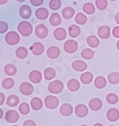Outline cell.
<instances>
[{
    "mask_svg": "<svg viewBox=\"0 0 119 126\" xmlns=\"http://www.w3.org/2000/svg\"><path fill=\"white\" fill-rule=\"evenodd\" d=\"M17 30H18L19 33L23 36H30L33 31L32 26L27 21L19 22V24L17 25Z\"/></svg>",
    "mask_w": 119,
    "mask_h": 126,
    "instance_id": "6da1fadb",
    "label": "cell"
},
{
    "mask_svg": "<svg viewBox=\"0 0 119 126\" xmlns=\"http://www.w3.org/2000/svg\"><path fill=\"white\" fill-rule=\"evenodd\" d=\"M64 88V84L61 81L55 80L50 82V84L48 85V89L51 94H59L63 91Z\"/></svg>",
    "mask_w": 119,
    "mask_h": 126,
    "instance_id": "7a4b0ae2",
    "label": "cell"
},
{
    "mask_svg": "<svg viewBox=\"0 0 119 126\" xmlns=\"http://www.w3.org/2000/svg\"><path fill=\"white\" fill-rule=\"evenodd\" d=\"M45 105L48 109H55L59 104V100L58 98L53 96V95H50V96H47L45 98Z\"/></svg>",
    "mask_w": 119,
    "mask_h": 126,
    "instance_id": "3957f363",
    "label": "cell"
},
{
    "mask_svg": "<svg viewBox=\"0 0 119 126\" xmlns=\"http://www.w3.org/2000/svg\"><path fill=\"white\" fill-rule=\"evenodd\" d=\"M19 41H20V36H19V34L17 32H10L5 35V42L8 45L14 46V45L17 44Z\"/></svg>",
    "mask_w": 119,
    "mask_h": 126,
    "instance_id": "277c9868",
    "label": "cell"
},
{
    "mask_svg": "<svg viewBox=\"0 0 119 126\" xmlns=\"http://www.w3.org/2000/svg\"><path fill=\"white\" fill-rule=\"evenodd\" d=\"M19 90H20L21 94L25 95V96H30V95H31L33 93L34 87L31 85V83H30V82H24L20 84Z\"/></svg>",
    "mask_w": 119,
    "mask_h": 126,
    "instance_id": "5b68a950",
    "label": "cell"
},
{
    "mask_svg": "<svg viewBox=\"0 0 119 126\" xmlns=\"http://www.w3.org/2000/svg\"><path fill=\"white\" fill-rule=\"evenodd\" d=\"M78 48V44L74 40H68L64 44V50L67 53H74Z\"/></svg>",
    "mask_w": 119,
    "mask_h": 126,
    "instance_id": "8992f818",
    "label": "cell"
},
{
    "mask_svg": "<svg viewBox=\"0 0 119 126\" xmlns=\"http://www.w3.org/2000/svg\"><path fill=\"white\" fill-rule=\"evenodd\" d=\"M34 32H35V35L37 36L38 38H46L49 34V30L48 28L45 25H37L35 27V30H34Z\"/></svg>",
    "mask_w": 119,
    "mask_h": 126,
    "instance_id": "52a82bcc",
    "label": "cell"
},
{
    "mask_svg": "<svg viewBox=\"0 0 119 126\" xmlns=\"http://www.w3.org/2000/svg\"><path fill=\"white\" fill-rule=\"evenodd\" d=\"M5 120L9 123H15L19 120V114L15 110H9L5 115Z\"/></svg>",
    "mask_w": 119,
    "mask_h": 126,
    "instance_id": "ba28073f",
    "label": "cell"
},
{
    "mask_svg": "<svg viewBox=\"0 0 119 126\" xmlns=\"http://www.w3.org/2000/svg\"><path fill=\"white\" fill-rule=\"evenodd\" d=\"M97 35L101 39H107L111 35V28L109 26H101L97 30Z\"/></svg>",
    "mask_w": 119,
    "mask_h": 126,
    "instance_id": "9c48e42d",
    "label": "cell"
},
{
    "mask_svg": "<svg viewBox=\"0 0 119 126\" xmlns=\"http://www.w3.org/2000/svg\"><path fill=\"white\" fill-rule=\"evenodd\" d=\"M74 113L78 118H85L88 115L89 109L85 104H78L74 108Z\"/></svg>",
    "mask_w": 119,
    "mask_h": 126,
    "instance_id": "30bf717a",
    "label": "cell"
},
{
    "mask_svg": "<svg viewBox=\"0 0 119 126\" xmlns=\"http://www.w3.org/2000/svg\"><path fill=\"white\" fill-rule=\"evenodd\" d=\"M102 101L100 99H97V98H94L92 99L91 101H89V107L90 109H92L93 111H98L102 108Z\"/></svg>",
    "mask_w": 119,
    "mask_h": 126,
    "instance_id": "8fae6325",
    "label": "cell"
},
{
    "mask_svg": "<svg viewBox=\"0 0 119 126\" xmlns=\"http://www.w3.org/2000/svg\"><path fill=\"white\" fill-rule=\"evenodd\" d=\"M71 66H72V68L75 71H78V72L85 71V70L87 69V67H88L87 63H85V62H83V61H80V60H75V61H73L72 63H71Z\"/></svg>",
    "mask_w": 119,
    "mask_h": 126,
    "instance_id": "7c38bea8",
    "label": "cell"
},
{
    "mask_svg": "<svg viewBox=\"0 0 119 126\" xmlns=\"http://www.w3.org/2000/svg\"><path fill=\"white\" fill-rule=\"evenodd\" d=\"M19 15L21 18L28 19L31 17V9L28 5H23L19 8Z\"/></svg>",
    "mask_w": 119,
    "mask_h": 126,
    "instance_id": "4fadbf2b",
    "label": "cell"
},
{
    "mask_svg": "<svg viewBox=\"0 0 119 126\" xmlns=\"http://www.w3.org/2000/svg\"><path fill=\"white\" fill-rule=\"evenodd\" d=\"M31 51L33 55H36V56L41 55L43 53V51H44V46L41 43H39V42H35L34 44L31 45Z\"/></svg>",
    "mask_w": 119,
    "mask_h": 126,
    "instance_id": "5bb4252c",
    "label": "cell"
},
{
    "mask_svg": "<svg viewBox=\"0 0 119 126\" xmlns=\"http://www.w3.org/2000/svg\"><path fill=\"white\" fill-rule=\"evenodd\" d=\"M29 79L33 83H39L42 80V73L38 70H32L29 74Z\"/></svg>",
    "mask_w": 119,
    "mask_h": 126,
    "instance_id": "9a60e30c",
    "label": "cell"
},
{
    "mask_svg": "<svg viewBox=\"0 0 119 126\" xmlns=\"http://www.w3.org/2000/svg\"><path fill=\"white\" fill-rule=\"evenodd\" d=\"M107 119L110 121H116L119 120V111L116 108H111L106 114Z\"/></svg>",
    "mask_w": 119,
    "mask_h": 126,
    "instance_id": "2e32d148",
    "label": "cell"
},
{
    "mask_svg": "<svg viewBox=\"0 0 119 126\" xmlns=\"http://www.w3.org/2000/svg\"><path fill=\"white\" fill-rule=\"evenodd\" d=\"M73 112V108L70 103H64L60 107V114L64 117H69Z\"/></svg>",
    "mask_w": 119,
    "mask_h": 126,
    "instance_id": "e0dca14e",
    "label": "cell"
},
{
    "mask_svg": "<svg viewBox=\"0 0 119 126\" xmlns=\"http://www.w3.org/2000/svg\"><path fill=\"white\" fill-rule=\"evenodd\" d=\"M53 36L58 41H62L67 37V32L63 28H57L53 32Z\"/></svg>",
    "mask_w": 119,
    "mask_h": 126,
    "instance_id": "ac0fdd59",
    "label": "cell"
},
{
    "mask_svg": "<svg viewBox=\"0 0 119 126\" xmlns=\"http://www.w3.org/2000/svg\"><path fill=\"white\" fill-rule=\"evenodd\" d=\"M59 55H60V49L55 46L50 47L48 48V50H47V56L50 58V59H55Z\"/></svg>",
    "mask_w": 119,
    "mask_h": 126,
    "instance_id": "d6986e66",
    "label": "cell"
},
{
    "mask_svg": "<svg viewBox=\"0 0 119 126\" xmlns=\"http://www.w3.org/2000/svg\"><path fill=\"white\" fill-rule=\"evenodd\" d=\"M35 16L39 20H45L49 17V11L45 8H39L35 11Z\"/></svg>",
    "mask_w": 119,
    "mask_h": 126,
    "instance_id": "ffe728a7",
    "label": "cell"
},
{
    "mask_svg": "<svg viewBox=\"0 0 119 126\" xmlns=\"http://www.w3.org/2000/svg\"><path fill=\"white\" fill-rule=\"evenodd\" d=\"M67 86H68L70 91L75 92V91H77L78 89L80 88V82L76 79H71L68 82V83H67Z\"/></svg>",
    "mask_w": 119,
    "mask_h": 126,
    "instance_id": "44dd1931",
    "label": "cell"
},
{
    "mask_svg": "<svg viewBox=\"0 0 119 126\" xmlns=\"http://www.w3.org/2000/svg\"><path fill=\"white\" fill-rule=\"evenodd\" d=\"M93 80H94V75H93V73H91L89 71L82 73L81 76H80V81H81L82 83H85V84L91 83L93 82Z\"/></svg>",
    "mask_w": 119,
    "mask_h": 126,
    "instance_id": "7402d4cb",
    "label": "cell"
},
{
    "mask_svg": "<svg viewBox=\"0 0 119 126\" xmlns=\"http://www.w3.org/2000/svg\"><path fill=\"white\" fill-rule=\"evenodd\" d=\"M80 32H81V30H80V28H79L78 26L71 25L69 27L68 33H69V35L71 36V37H72V38L78 37L79 34H80Z\"/></svg>",
    "mask_w": 119,
    "mask_h": 126,
    "instance_id": "603a6c76",
    "label": "cell"
},
{
    "mask_svg": "<svg viewBox=\"0 0 119 126\" xmlns=\"http://www.w3.org/2000/svg\"><path fill=\"white\" fill-rule=\"evenodd\" d=\"M31 108L33 109V110H35V111H38V110H40V109H42V106H43V101L41 99H39V98H32L31 101Z\"/></svg>",
    "mask_w": 119,
    "mask_h": 126,
    "instance_id": "cb8c5ba5",
    "label": "cell"
},
{
    "mask_svg": "<svg viewBox=\"0 0 119 126\" xmlns=\"http://www.w3.org/2000/svg\"><path fill=\"white\" fill-rule=\"evenodd\" d=\"M107 80L103 77V76H98L95 78L94 80V86L98 89H102L106 86Z\"/></svg>",
    "mask_w": 119,
    "mask_h": 126,
    "instance_id": "d4e9b609",
    "label": "cell"
},
{
    "mask_svg": "<svg viewBox=\"0 0 119 126\" xmlns=\"http://www.w3.org/2000/svg\"><path fill=\"white\" fill-rule=\"evenodd\" d=\"M50 23L53 27H57L61 24V16L57 13H53L50 16Z\"/></svg>",
    "mask_w": 119,
    "mask_h": 126,
    "instance_id": "484cf974",
    "label": "cell"
},
{
    "mask_svg": "<svg viewBox=\"0 0 119 126\" xmlns=\"http://www.w3.org/2000/svg\"><path fill=\"white\" fill-rule=\"evenodd\" d=\"M19 98L17 96H15V95H11V96H9L8 98H7V101H6V104L8 106H11V107H14V106H16L17 104L19 103Z\"/></svg>",
    "mask_w": 119,
    "mask_h": 126,
    "instance_id": "4316f807",
    "label": "cell"
},
{
    "mask_svg": "<svg viewBox=\"0 0 119 126\" xmlns=\"http://www.w3.org/2000/svg\"><path fill=\"white\" fill-rule=\"evenodd\" d=\"M74 13H75L74 9H72V8H71V7H66V8L63 9L62 16L65 19H71V18H72V16L74 15Z\"/></svg>",
    "mask_w": 119,
    "mask_h": 126,
    "instance_id": "83f0119b",
    "label": "cell"
},
{
    "mask_svg": "<svg viewBox=\"0 0 119 126\" xmlns=\"http://www.w3.org/2000/svg\"><path fill=\"white\" fill-rule=\"evenodd\" d=\"M4 71H5V73H6L7 75L9 76H13L16 74V72H17V68H16V66L14 65V64H12V63H8L5 65V67H4Z\"/></svg>",
    "mask_w": 119,
    "mask_h": 126,
    "instance_id": "f1b7e54d",
    "label": "cell"
},
{
    "mask_svg": "<svg viewBox=\"0 0 119 126\" xmlns=\"http://www.w3.org/2000/svg\"><path fill=\"white\" fill-rule=\"evenodd\" d=\"M56 75V72L55 70L51 67H47L46 69L44 70V78L48 81H50L52 79H54V77Z\"/></svg>",
    "mask_w": 119,
    "mask_h": 126,
    "instance_id": "f546056e",
    "label": "cell"
},
{
    "mask_svg": "<svg viewBox=\"0 0 119 126\" xmlns=\"http://www.w3.org/2000/svg\"><path fill=\"white\" fill-rule=\"evenodd\" d=\"M87 44L91 47H97L99 46V39L96 36H94V35H90L87 38Z\"/></svg>",
    "mask_w": 119,
    "mask_h": 126,
    "instance_id": "4dcf8cb0",
    "label": "cell"
},
{
    "mask_svg": "<svg viewBox=\"0 0 119 126\" xmlns=\"http://www.w3.org/2000/svg\"><path fill=\"white\" fill-rule=\"evenodd\" d=\"M15 55L19 59H24L28 56V49L25 47H19L18 48L15 50Z\"/></svg>",
    "mask_w": 119,
    "mask_h": 126,
    "instance_id": "1f68e13d",
    "label": "cell"
},
{
    "mask_svg": "<svg viewBox=\"0 0 119 126\" xmlns=\"http://www.w3.org/2000/svg\"><path fill=\"white\" fill-rule=\"evenodd\" d=\"M81 56L82 58L86 59V60H91L93 59L94 56V51L91 48H84L81 51Z\"/></svg>",
    "mask_w": 119,
    "mask_h": 126,
    "instance_id": "d6a6232c",
    "label": "cell"
},
{
    "mask_svg": "<svg viewBox=\"0 0 119 126\" xmlns=\"http://www.w3.org/2000/svg\"><path fill=\"white\" fill-rule=\"evenodd\" d=\"M108 81L112 84H116L119 82V73L118 72H112L108 76Z\"/></svg>",
    "mask_w": 119,
    "mask_h": 126,
    "instance_id": "836d02e7",
    "label": "cell"
},
{
    "mask_svg": "<svg viewBox=\"0 0 119 126\" xmlns=\"http://www.w3.org/2000/svg\"><path fill=\"white\" fill-rule=\"evenodd\" d=\"M75 22L78 24V25H84V24H86L87 23V16L84 14V13H77L76 15H75Z\"/></svg>",
    "mask_w": 119,
    "mask_h": 126,
    "instance_id": "e575fe53",
    "label": "cell"
},
{
    "mask_svg": "<svg viewBox=\"0 0 119 126\" xmlns=\"http://www.w3.org/2000/svg\"><path fill=\"white\" fill-rule=\"evenodd\" d=\"M14 85V81L12 78H6L2 81V87L5 89H11Z\"/></svg>",
    "mask_w": 119,
    "mask_h": 126,
    "instance_id": "d590c367",
    "label": "cell"
},
{
    "mask_svg": "<svg viewBox=\"0 0 119 126\" xmlns=\"http://www.w3.org/2000/svg\"><path fill=\"white\" fill-rule=\"evenodd\" d=\"M83 11H84V13H87V14H93L95 12V7L92 3H86L83 6Z\"/></svg>",
    "mask_w": 119,
    "mask_h": 126,
    "instance_id": "8d00e7d4",
    "label": "cell"
},
{
    "mask_svg": "<svg viewBox=\"0 0 119 126\" xmlns=\"http://www.w3.org/2000/svg\"><path fill=\"white\" fill-rule=\"evenodd\" d=\"M106 100L109 103L111 104H115L117 101H118V96L114 93H110V94L107 95Z\"/></svg>",
    "mask_w": 119,
    "mask_h": 126,
    "instance_id": "74e56055",
    "label": "cell"
},
{
    "mask_svg": "<svg viewBox=\"0 0 119 126\" xmlns=\"http://www.w3.org/2000/svg\"><path fill=\"white\" fill-rule=\"evenodd\" d=\"M19 112L22 115H27L30 112V105L27 102H22L19 105Z\"/></svg>",
    "mask_w": 119,
    "mask_h": 126,
    "instance_id": "f35d334b",
    "label": "cell"
},
{
    "mask_svg": "<svg viewBox=\"0 0 119 126\" xmlns=\"http://www.w3.org/2000/svg\"><path fill=\"white\" fill-rule=\"evenodd\" d=\"M95 6L98 10L104 11L108 7V0H95Z\"/></svg>",
    "mask_w": 119,
    "mask_h": 126,
    "instance_id": "ab89813d",
    "label": "cell"
},
{
    "mask_svg": "<svg viewBox=\"0 0 119 126\" xmlns=\"http://www.w3.org/2000/svg\"><path fill=\"white\" fill-rule=\"evenodd\" d=\"M61 1L60 0H50V2H49V6L51 10H53V11H56L58 10L60 7H61Z\"/></svg>",
    "mask_w": 119,
    "mask_h": 126,
    "instance_id": "60d3db41",
    "label": "cell"
},
{
    "mask_svg": "<svg viewBox=\"0 0 119 126\" xmlns=\"http://www.w3.org/2000/svg\"><path fill=\"white\" fill-rule=\"evenodd\" d=\"M8 28H9V26H8L6 22L0 21V33H2V34L5 33L8 31Z\"/></svg>",
    "mask_w": 119,
    "mask_h": 126,
    "instance_id": "b9f144b4",
    "label": "cell"
},
{
    "mask_svg": "<svg viewBox=\"0 0 119 126\" xmlns=\"http://www.w3.org/2000/svg\"><path fill=\"white\" fill-rule=\"evenodd\" d=\"M112 33H113V35L115 38H119V26L113 28V31H112Z\"/></svg>",
    "mask_w": 119,
    "mask_h": 126,
    "instance_id": "7bdbcfd3",
    "label": "cell"
},
{
    "mask_svg": "<svg viewBox=\"0 0 119 126\" xmlns=\"http://www.w3.org/2000/svg\"><path fill=\"white\" fill-rule=\"evenodd\" d=\"M43 2H44V0H31V5H33V6H35V7H38V6H40V5H42Z\"/></svg>",
    "mask_w": 119,
    "mask_h": 126,
    "instance_id": "ee69618b",
    "label": "cell"
},
{
    "mask_svg": "<svg viewBox=\"0 0 119 126\" xmlns=\"http://www.w3.org/2000/svg\"><path fill=\"white\" fill-rule=\"evenodd\" d=\"M23 126H36V123L31 120H25L24 123H23Z\"/></svg>",
    "mask_w": 119,
    "mask_h": 126,
    "instance_id": "f6af8a7d",
    "label": "cell"
},
{
    "mask_svg": "<svg viewBox=\"0 0 119 126\" xmlns=\"http://www.w3.org/2000/svg\"><path fill=\"white\" fill-rule=\"evenodd\" d=\"M5 101V95L3 93H0V105H2Z\"/></svg>",
    "mask_w": 119,
    "mask_h": 126,
    "instance_id": "bcb514c9",
    "label": "cell"
},
{
    "mask_svg": "<svg viewBox=\"0 0 119 126\" xmlns=\"http://www.w3.org/2000/svg\"><path fill=\"white\" fill-rule=\"evenodd\" d=\"M115 22L119 25V12L115 14Z\"/></svg>",
    "mask_w": 119,
    "mask_h": 126,
    "instance_id": "7dc6e473",
    "label": "cell"
},
{
    "mask_svg": "<svg viewBox=\"0 0 119 126\" xmlns=\"http://www.w3.org/2000/svg\"><path fill=\"white\" fill-rule=\"evenodd\" d=\"M7 2H8V0H0V4H1V5H3V4H6Z\"/></svg>",
    "mask_w": 119,
    "mask_h": 126,
    "instance_id": "c3c4849f",
    "label": "cell"
},
{
    "mask_svg": "<svg viewBox=\"0 0 119 126\" xmlns=\"http://www.w3.org/2000/svg\"><path fill=\"white\" fill-rule=\"evenodd\" d=\"M2 117H3V110L0 109V118H2Z\"/></svg>",
    "mask_w": 119,
    "mask_h": 126,
    "instance_id": "681fc988",
    "label": "cell"
},
{
    "mask_svg": "<svg viewBox=\"0 0 119 126\" xmlns=\"http://www.w3.org/2000/svg\"><path fill=\"white\" fill-rule=\"evenodd\" d=\"M116 47H117V49L119 50V41H117V43H116Z\"/></svg>",
    "mask_w": 119,
    "mask_h": 126,
    "instance_id": "f907efd6",
    "label": "cell"
},
{
    "mask_svg": "<svg viewBox=\"0 0 119 126\" xmlns=\"http://www.w3.org/2000/svg\"><path fill=\"white\" fill-rule=\"evenodd\" d=\"M94 126H103V125H102L101 123H95V124H94Z\"/></svg>",
    "mask_w": 119,
    "mask_h": 126,
    "instance_id": "816d5d0a",
    "label": "cell"
},
{
    "mask_svg": "<svg viewBox=\"0 0 119 126\" xmlns=\"http://www.w3.org/2000/svg\"><path fill=\"white\" fill-rule=\"evenodd\" d=\"M16 1H18V2H24L25 0H16Z\"/></svg>",
    "mask_w": 119,
    "mask_h": 126,
    "instance_id": "f5cc1de1",
    "label": "cell"
},
{
    "mask_svg": "<svg viewBox=\"0 0 119 126\" xmlns=\"http://www.w3.org/2000/svg\"><path fill=\"white\" fill-rule=\"evenodd\" d=\"M80 126H88V125H86V124H82V125H80Z\"/></svg>",
    "mask_w": 119,
    "mask_h": 126,
    "instance_id": "db71d44e",
    "label": "cell"
},
{
    "mask_svg": "<svg viewBox=\"0 0 119 126\" xmlns=\"http://www.w3.org/2000/svg\"><path fill=\"white\" fill-rule=\"evenodd\" d=\"M111 1H115V0H111Z\"/></svg>",
    "mask_w": 119,
    "mask_h": 126,
    "instance_id": "11a10c76",
    "label": "cell"
},
{
    "mask_svg": "<svg viewBox=\"0 0 119 126\" xmlns=\"http://www.w3.org/2000/svg\"><path fill=\"white\" fill-rule=\"evenodd\" d=\"M13 126H17V125H13Z\"/></svg>",
    "mask_w": 119,
    "mask_h": 126,
    "instance_id": "9f6ffc18",
    "label": "cell"
},
{
    "mask_svg": "<svg viewBox=\"0 0 119 126\" xmlns=\"http://www.w3.org/2000/svg\"><path fill=\"white\" fill-rule=\"evenodd\" d=\"M110 126H114V125H110Z\"/></svg>",
    "mask_w": 119,
    "mask_h": 126,
    "instance_id": "6f0895ef",
    "label": "cell"
}]
</instances>
